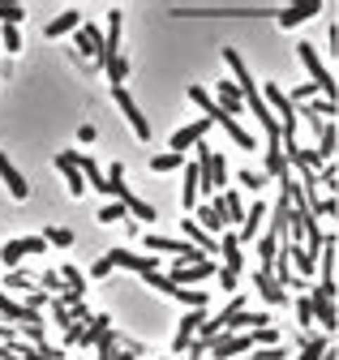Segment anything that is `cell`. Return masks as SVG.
I'll return each instance as SVG.
<instances>
[{
  "label": "cell",
  "instance_id": "46",
  "mask_svg": "<svg viewBox=\"0 0 339 360\" xmlns=\"http://www.w3.org/2000/svg\"><path fill=\"white\" fill-rule=\"evenodd\" d=\"M314 214H339V198H318L314 202Z\"/></svg>",
  "mask_w": 339,
  "mask_h": 360
},
{
  "label": "cell",
  "instance_id": "38",
  "mask_svg": "<svg viewBox=\"0 0 339 360\" xmlns=\"http://www.w3.org/2000/svg\"><path fill=\"white\" fill-rule=\"evenodd\" d=\"M103 73L112 77V86H124V77H129V60H124V56H120V60H112V65H108Z\"/></svg>",
  "mask_w": 339,
  "mask_h": 360
},
{
  "label": "cell",
  "instance_id": "30",
  "mask_svg": "<svg viewBox=\"0 0 339 360\" xmlns=\"http://www.w3.org/2000/svg\"><path fill=\"white\" fill-rule=\"evenodd\" d=\"M198 219H202V228H206V232H224V228H228L215 202H202V206H198Z\"/></svg>",
  "mask_w": 339,
  "mask_h": 360
},
{
  "label": "cell",
  "instance_id": "49",
  "mask_svg": "<svg viewBox=\"0 0 339 360\" xmlns=\"http://www.w3.org/2000/svg\"><path fill=\"white\" fill-rule=\"evenodd\" d=\"M262 356H267V360H288V352H283V347H267Z\"/></svg>",
  "mask_w": 339,
  "mask_h": 360
},
{
  "label": "cell",
  "instance_id": "28",
  "mask_svg": "<svg viewBox=\"0 0 339 360\" xmlns=\"http://www.w3.org/2000/svg\"><path fill=\"white\" fill-rule=\"evenodd\" d=\"M219 249H224V262H228L232 270H241V266H245V253H241L236 232H224V236H219Z\"/></svg>",
  "mask_w": 339,
  "mask_h": 360
},
{
  "label": "cell",
  "instance_id": "15",
  "mask_svg": "<svg viewBox=\"0 0 339 360\" xmlns=\"http://www.w3.org/2000/svg\"><path fill=\"white\" fill-rule=\"evenodd\" d=\"M0 322H13V326H34V322H44L34 309H26V304H18L13 296H5L0 292Z\"/></svg>",
  "mask_w": 339,
  "mask_h": 360
},
{
  "label": "cell",
  "instance_id": "40",
  "mask_svg": "<svg viewBox=\"0 0 339 360\" xmlns=\"http://www.w3.org/2000/svg\"><path fill=\"white\" fill-rule=\"evenodd\" d=\"M39 283H44V292H52V296L65 292V279L56 275V270H44V275H39Z\"/></svg>",
  "mask_w": 339,
  "mask_h": 360
},
{
  "label": "cell",
  "instance_id": "4",
  "mask_svg": "<svg viewBox=\"0 0 339 360\" xmlns=\"http://www.w3.org/2000/svg\"><path fill=\"white\" fill-rule=\"evenodd\" d=\"M262 99H267V108H275V120H279V129H283V142H296V116H301V108H296L275 82L262 86Z\"/></svg>",
  "mask_w": 339,
  "mask_h": 360
},
{
  "label": "cell",
  "instance_id": "13",
  "mask_svg": "<svg viewBox=\"0 0 339 360\" xmlns=\"http://www.w3.org/2000/svg\"><path fill=\"white\" fill-rule=\"evenodd\" d=\"M0 180H5V189H9L18 202H26V198H30V180L18 172V163H13L5 150H0Z\"/></svg>",
  "mask_w": 339,
  "mask_h": 360
},
{
  "label": "cell",
  "instance_id": "41",
  "mask_svg": "<svg viewBox=\"0 0 339 360\" xmlns=\"http://www.w3.org/2000/svg\"><path fill=\"white\" fill-rule=\"evenodd\" d=\"M288 249H292V262H296V266H301L305 275H309V270H314V262H318V257H309V253H305L301 245H292V240H288Z\"/></svg>",
  "mask_w": 339,
  "mask_h": 360
},
{
  "label": "cell",
  "instance_id": "10",
  "mask_svg": "<svg viewBox=\"0 0 339 360\" xmlns=\"http://www.w3.org/2000/svg\"><path fill=\"white\" fill-rule=\"evenodd\" d=\"M73 43H77V52H82V56H91V60L103 69V34H99L95 22H82V26L73 30Z\"/></svg>",
  "mask_w": 339,
  "mask_h": 360
},
{
  "label": "cell",
  "instance_id": "2",
  "mask_svg": "<svg viewBox=\"0 0 339 360\" xmlns=\"http://www.w3.org/2000/svg\"><path fill=\"white\" fill-rule=\"evenodd\" d=\"M108 193H116V202H120L124 210H129V219H142V223H151V219L159 214L151 202H142V198H138L129 185H124V167H120V163H112V167H108Z\"/></svg>",
  "mask_w": 339,
  "mask_h": 360
},
{
  "label": "cell",
  "instance_id": "29",
  "mask_svg": "<svg viewBox=\"0 0 339 360\" xmlns=\"http://www.w3.org/2000/svg\"><path fill=\"white\" fill-rule=\"evenodd\" d=\"M77 167H82V176H87V180H91V185H95L99 193H108V172H99V163H95V159L77 155Z\"/></svg>",
  "mask_w": 339,
  "mask_h": 360
},
{
  "label": "cell",
  "instance_id": "8",
  "mask_svg": "<svg viewBox=\"0 0 339 360\" xmlns=\"http://www.w3.org/2000/svg\"><path fill=\"white\" fill-rule=\"evenodd\" d=\"M253 343H258V335H232V330H224V335L210 339V360H232V356L249 352Z\"/></svg>",
  "mask_w": 339,
  "mask_h": 360
},
{
  "label": "cell",
  "instance_id": "32",
  "mask_svg": "<svg viewBox=\"0 0 339 360\" xmlns=\"http://www.w3.org/2000/svg\"><path fill=\"white\" fill-rule=\"evenodd\" d=\"M326 352H331V343L322 335H309V339H301V356H296V360H322Z\"/></svg>",
  "mask_w": 339,
  "mask_h": 360
},
{
  "label": "cell",
  "instance_id": "25",
  "mask_svg": "<svg viewBox=\"0 0 339 360\" xmlns=\"http://www.w3.org/2000/svg\"><path fill=\"white\" fill-rule=\"evenodd\" d=\"M253 279H258V292H262V296H267L271 304H283V300H288V292L279 288V279L271 275V270H267V266H262V270H258V275H253Z\"/></svg>",
  "mask_w": 339,
  "mask_h": 360
},
{
  "label": "cell",
  "instance_id": "42",
  "mask_svg": "<svg viewBox=\"0 0 339 360\" xmlns=\"http://www.w3.org/2000/svg\"><path fill=\"white\" fill-rule=\"evenodd\" d=\"M44 240H52V245L69 249V245H73V232H69V228H48V232H44Z\"/></svg>",
  "mask_w": 339,
  "mask_h": 360
},
{
  "label": "cell",
  "instance_id": "11",
  "mask_svg": "<svg viewBox=\"0 0 339 360\" xmlns=\"http://www.w3.org/2000/svg\"><path fill=\"white\" fill-rule=\"evenodd\" d=\"M206 133H210V120H206V116H202V120H189V124H181V129L172 133V142H167V150H172V155H181V150H189V146L206 142Z\"/></svg>",
  "mask_w": 339,
  "mask_h": 360
},
{
  "label": "cell",
  "instance_id": "23",
  "mask_svg": "<svg viewBox=\"0 0 339 360\" xmlns=\"http://www.w3.org/2000/svg\"><path fill=\"white\" fill-rule=\"evenodd\" d=\"M198 189H202V163L193 159V163L185 167V185H181V198H185V206H193V210H198Z\"/></svg>",
  "mask_w": 339,
  "mask_h": 360
},
{
  "label": "cell",
  "instance_id": "18",
  "mask_svg": "<svg viewBox=\"0 0 339 360\" xmlns=\"http://www.w3.org/2000/svg\"><path fill=\"white\" fill-rule=\"evenodd\" d=\"M202 322H206V318H202V309H189L185 318H181V326H177L172 347H177V352H189V347H193V339H198V330H202Z\"/></svg>",
  "mask_w": 339,
  "mask_h": 360
},
{
  "label": "cell",
  "instance_id": "44",
  "mask_svg": "<svg viewBox=\"0 0 339 360\" xmlns=\"http://www.w3.org/2000/svg\"><path fill=\"white\" fill-rule=\"evenodd\" d=\"M309 108H314V112H318L322 120H326V116H339V103H335V99H326V95H322V99H314Z\"/></svg>",
  "mask_w": 339,
  "mask_h": 360
},
{
  "label": "cell",
  "instance_id": "12",
  "mask_svg": "<svg viewBox=\"0 0 339 360\" xmlns=\"http://www.w3.org/2000/svg\"><path fill=\"white\" fill-rule=\"evenodd\" d=\"M44 249H48L44 236H18V240H9L5 249H0V262H5V266H18L26 253H44Z\"/></svg>",
  "mask_w": 339,
  "mask_h": 360
},
{
  "label": "cell",
  "instance_id": "21",
  "mask_svg": "<svg viewBox=\"0 0 339 360\" xmlns=\"http://www.w3.org/2000/svg\"><path fill=\"white\" fill-rule=\"evenodd\" d=\"M271 214V206L267 202H253L249 210H245V223H241V232H236V240L245 245V240H253V236H258V228H262V219Z\"/></svg>",
  "mask_w": 339,
  "mask_h": 360
},
{
  "label": "cell",
  "instance_id": "50",
  "mask_svg": "<svg viewBox=\"0 0 339 360\" xmlns=\"http://www.w3.org/2000/svg\"><path fill=\"white\" fill-rule=\"evenodd\" d=\"M249 360H267V356H249Z\"/></svg>",
  "mask_w": 339,
  "mask_h": 360
},
{
  "label": "cell",
  "instance_id": "24",
  "mask_svg": "<svg viewBox=\"0 0 339 360\" xmlns=\"http://www.w3.org/2000/svg\"><path fill=\"white\" fill-rule=\"evenodd\" d=\"M219 108L228 112V116H236L241 108H245V95H241V86L228 77V82H219Z\"/></svg>",
  "mask_w": 339,
  "mask_h": 360
},
{
  "label": "cell",
  "instance_id": "26",
  "mask_svg": "<svg viewBox=\"0 0 339 360\" xmlns=\"http://www.w3.org/2000/svg\"><path fill=\"white\" fill-rule=\"evenodd\" d=\"M275 279H279V288H301L305 283V279L292 275V249H279V257H275Z\"/></svg>",
  "mask_w": 339,
  "mask_h": 360
},
{
  "label": "cell",
  "instance_id": "31",
  "mask_svg": "<svg viewBox=\"0 0 339 360\" xmlns=\"http://www.w3.org/2000/svg\"><path fill=\"white\" fill-rule=\"evenodd\" d=\"M335 146H339V129H335L331 120H322V129H318V155H322V159H331V155H335Z\"/></svg>",
  "mask_w": 339,
  "mask_h": 360
},
{
  "label": "cell",
  "instance_id": "22",
  "mask_svg": "<svg viewBox=\"0 0 339 360\" xmlns=\"http://www.w3.org/2000/svg\"><path fill=\"white\" fill-rule=\"evenodd\" d=\"M185 240H189V245H198V249H202L206 257H210V253H215V249H219V240H215V236H210V232L202 228V223H198V219H185Z\"/></svg>",
  "mask_w": 339,
  "mask_h": 360
},
{
  "label": "cell",
  "instance_id": "6",
  "mask_svg": "<svg viewBox=\"0 0 339 360\" xmlns=\"http://www.w3.org/2000/svg\"><path fill=\"white\" fill-rule=\"evenodd\" d=\"M108 257H112V266L138 270V275H155V270H159V253H134V249H124V245H112Z\"/></svg>",
  "mask_w": 339,
  "mask_h": 360
},
{
  "label": "cell",
  "instance_id": "36",
  "mask_svg": "<svg viewBox=\"0 0 339 360\" xmlns=\"http://www.w3.org/2000/svg\"><path fill=\"white\" fill-rule=\"evenodd\" d=\"M177 167H181V155H172V150H163V155L151 159V172H177Z\"/></svg>",
  "mask_w": 339,
  "mask_h": 360
},
{
  "label": "cell",
  "instance_id": "33",
  "mask_svg": "<svg viewBox=\"0 0 339 360\" xmlns=\"http://www.w3.org/2000/svg\"><path fill=\"white\" fill-rule=\"evenodd\" d=\"M26 18V9L18 5V0H0V26H18Z\"/></svg>",
  "mask_w": 339,
  "mask_h": 360
},
{
  "label": "cell",
  "instance_id": "47",
  "mask_svg": "<svg viewBox=\"0 0 339 360\" xmlns=\"http://www.w3.org/2000/svg\"><path fill=\"white\" fill-rule=\"evenodd\" d=\"M236 176H241L245 189H262V185H267V176H258V172H236Z\"/></svg>",
  "mask_w": 339,
  "mask_h": 360
},
{
  "label": "cell",
  "instance_id": "34",
  "mask_svg": "<svg viewBox=\"0 0 339 360\" xmlns=\"http://www.w3.org/2000/svg\"><path fill=\"white\" fill-rule=\"evenodd\" d=\"M0 48H5V52H22V30L18 26H0Z\"/></svg>",
  "mask_w": 339,
  "mask_h": 360
},
{
  "label": "cell",
  "instance_id": "17",
  "mask_svg": "<svg viewBox=\"0 0 339 360\" xmlns=\"http://www.w3.org/2000/svg\"><path fill=\"white\" fill-rule=\"evenodd\" d=\"M318 13H322L318 0H296V5H288V9L275 13V22H279V26H301V22H309V18H318Z\"/></svg>",
  "mask_w": 339,
  "mask_h": 360
},
{
  "label": "cell",
  "instance_id": "7",
  "mask_svg": "<svg viewBox=\"0 0 339 360\" xmlns=\"http://www.w3.org/2000/svg\"><path fill=\"white\" fill-rule=\"evenodd\" d=\"M219 270H215V262H177L172 270H167V279L172 283H181V288H193V283H202V279H215Z\"/></svg>",
  "mask_w": 339,
  "mask_h": 360
},
{
  "label": "cell",
  "instance_id": "3",
  "mask_svg": "<svg viewBox=\"0 0 339 360\" xmlns=\"http://www.w3.org/2000/svg\"><path fill=\"white\" fill-rule=\"evenodd\" d=\"M296 56L305 60V73H309V82L322 90L326 99H335V103H339V82L326 73V65H322V56H318V48H314L309 39H301V43H296Z\"/></svg>",
  "mask_w": 339,
  "mask_h": 360
},
{
  "label": "cell",
  "instance_id": "20",
  "mask_svg": "<svg viewBox=\"0 0 339 360\" xmlns=\"http://www.w3.org/2000/svg\"><path fill=\"white\" fill-rule=\"evenodd\" d=\"M112 60H120V13L116 9L108 13V30H103V69Z\"/></svg>",
  "mask_w": 339,
  "mask_h": 360
},
{
  "label": "cell",
  "instance_id": "27",
  "mask_svg": "<svg viewBox=\"0 0 339 360\" xmlns=\"http://www.w3.org/2000/svg\"><path fill=\"white\" fill-rule=\"evenodd\" d=\"M82 22H87V18H82V13H77V9H65V13H60V18H52V22H48V39H60V34H65V30H77V26H82Z\"/></svg>",
  "mask_w": 339,
  "mask_h": 360
},
{
  "label": "cell",
  "instance_id": "39",
  "mask_svg": "<svg viewBox=\"0 0 339 360\" xmlns=\"http://www.w3.org/2000/svg\"><path fill=\"white\" fill-rule=\"evenodd\" d=\"M296 322H301L305 330H309V322H314V300H309V292L296 300Z\"/></svg>",
  "mask_w": 339,
  "mask_h": 360
},
{
  "label": "cell",
  "instance_id": "9",
  "mask_svg": "<svg viewBox=\"0 0 339 360\" xmlns=\"http://www.w3.org/2000/svg\"><path fill=\"white\" fill-rule=\"evenodd\" d=\"M112 99L120 103V112H124V120L134 124V133H138V138L146 142V138H151V120H146V116H142V108L134 103V95H129V86H112Z\"/></svg>",
  "mask_w": 339,
  "mask_h": 360
},
{
  "label": "cell",
  "instance_id": "35",
  "mask_svg": "<svg viewBox=\"0 0 339 360\" xmlns=\"http://www.w3.org/2000/svg\"><path fill=\"white\" fill-rule=\"evenodd\" d=\"M9 347H13V352H18V356H22V360H52V356H48V352H44V347H39V343H34V347H30V343H22V339H13V343H9Z\"/></svg>",
  "mask_w": 339,
  "mask_h": 360
},
{
  "label": "cell",
  "instance_id": "16",
  "mask_svg": "<svg viewBox=\"0 0 339 360\" xmlns=\"http://www.w3.org/2000/svg\"><path fill=\"white\" fill-rule=\"evenodd\" d=\"M215 206H219V214H224V223H228L232 232H236L241 223H245V210H249V206L241 202V193H236V189H224V193L215 198Z\"/></svg>",
  "mask_w": 339,
  "mask_h": 360
},
{
  "label": "cell",
  "instance_id": "48",
  "mask_svg": "<svg viewBox=\"0 0 339 360\" xmlns=\"http://www.w3.org/2000/svg\"><path fill=\"white\" fill-rule=\"evenodd\" d=\"M236 275H241V270H232V266H224V270H219V283H224V288L232 292V288H236Z\"/></svg>",
  "mask_w": 339,
  "mask_h": 360
},
{
  "label": "cell",
  "instance_id": "37",
  "mask_svg": "<svg viewBox=\"0 0 339 360\" xmlns=\"http://www.w3.org/2000/svg\"><path fill=\"white\" fill-rule=\"evenodd\" d=\"M120 219H129V210H124L120 202H108V206H99V223H120Z\"/></svg>",
  "mask_w": 339,
  "mask_h": 360
},
{
  "label": "cell",
  "instance_id": "1",
  "mask_svg": "<svg viewBox=\"0 0 339 360\" xmlns=\"http://www.w3.org/2000/svg\"><path fill=\"white\" fill-rule=\"evenodd\" d=\"M189 99H193V103L202 108V116H206V120L224 124V129H228V138H232V142H236L241 150H253V146H258V142H253V133H249V129H241V124H236V116H228V112L219 108V99H210L202 86H189Z\"/></svg>",
  "mask_w": 339,
  "mask_h": 360
},
{
  "label": "cell",
  "instance_id": "19",
  "mask_svg": "<svg viewBox=\"0 0 339 360\" xmlns=\"http://www.w3.org/2000/svg\"><path fill=\"white\" fill-rule=\"evenodd\" d=\"M56 167L65 172V185H69L73 198L87 189V176H82V167H77V150H60V155H56Z\"/></svg>",
  "mask_w": 339,
  "mask_h": 360
},
{
  "label": "cell",
  "instance_id": "43",
  "mask_svg": "<svg viewBox=\"0 0 339 360\" xmlns=\"http://www.w3.org/2000/svg\"><path fill=\"white\" fill-rule=\"evenodd\" d=\"M5 283H9L13 292H34V288H30V275H22V270H9V275H5Z\"/></svg>",
  "mask_w": 339,
  "mask_h": 360
},
{
  "label": "cell",
  "instance_id": "14",
  "mask_svg": "<svg viewBox=\"0 0 339 360\" xmlns=\"http://www.w3.org/2000/svg\"><path fill=\"white\" fill-rule=\"evenodd\" d=\"M309 300H314V318H318L326 330H339V304H335V292L314 288V292H309Z\"/></svg>",
  "mask_w": 339,
  "mask_h": 360
},
{
  "label": "cell",
  "instance_id": "45",
  "mask_svg": "<svg viewBox=\"0 0 339 360\" xmlns=\"http://www.w3.org/2000/svg\"><path fill=\"white\" fill-rule=\"evenodd\" d=\"M112 270H116V266H112V257L103 253V257H95V266H91V279H108Z\"/></svg>",
  "mask_w": 339,
  "mask_h": 360
},
{
  "label": "cell",
  "instance_id": "5",
  "mask_svg": "<svg viewBox=\"0 0 339 360\" xmlns=\"http://www.w3.org/2000/svg\"><path fill=\"white\" fill-rule=\"evenodd\" d=\"M155 292H163V296H172V300H181L185 309H206V288H181V283H172L163 275V270H155V275H142Z\"/></svg>",
  "mask_w": 339,
  "mask_h": 360
}]
</instances>
